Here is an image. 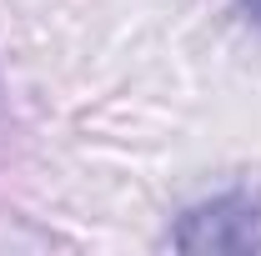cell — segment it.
Returning <instances> with one entry per match:
<instances>
[{
  "label": "cell",
  "mask_w": 261,
  "mask_h": 256,
  "mask_svg": "<svg viewBox=\"0 0 261 256\" xmlns=\"http://www.w3.org/2000/svg\"><path fill=\"white\" fill-rule=\"evenodd\" d=\"M241 10H246V20L261 31V0H241Z\"/></svg>",
  "instance_id": "cell-2"
},
{
  "label": "cell",
  "mask_w": 261,
  "mask_h": 256,
  "mask_svg": "<svg viewBox=\"0 0 261 256\" xmlns=\"http://www.w3.org/2000/svg\"><path fill=\"white\" fill-rule=\"evenodd\" d=\"M176 251H261V196L221 191L211 201L186 206L166 231Z\"/></svg>",
  "instance_id": "cell-1"
}]
</instances>
